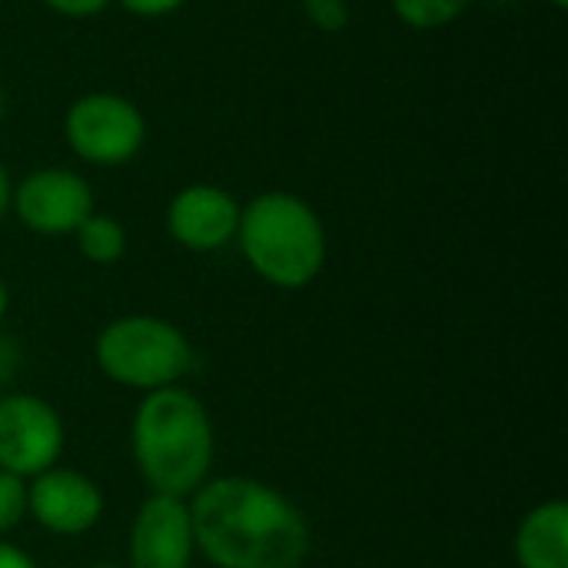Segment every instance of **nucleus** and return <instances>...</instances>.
I'll use <instances>...</instances> for the list:
<instances>
[{"label":"nucleus","mask_w":568,"mask_h":568,"mask_svg":"<svg viewBox=\"0 0 568 568\" xmlns=\"http://www.w3.org/2000/svg\"><path fill=\"white\" fill-rule=\"evenodd\" d=\"M186 506L196 552L213 568H300L310 556L306 516L260 479H206Z\"/></svg>","instance_id":"obj_1"},{"label":"nucleus","mask_w":568,"mask_h":568,"mask_svg":"<svg viewBox=\"0 0 568 568\" xmlns=\"http://www.w3.org/2000/svg\"><path fill=\"white\" fill-rule=\"evenodd\" d=\"M130 453L140 479L156 496L190 499L213 469V419L183 386L146 393L130 423Z\"/></svg>","instance_id":"obj_2"},{"label":"nucleus","mask_w":568,"mask_h":568,"mask_svg":"<svg viewBox=\"0 0 568 568\" xmlns=\"http://www.w3.org/2000/svg\"><path fill=\"white\" fill-rule=\"evenodd\" d=\"M240 250L250 270L276 290L310 286L329 253L320 213L296 193L270 190L240 210Z\"/></svg>","instance_id":"obj_3"},{"label":"nucleus","mask_w":568,"mask_h":568,"mask_svg":"<svg viewBox=\"0 0 568 568\" xmlns=\"http://www.w3.org/2000/svg\"><path fill=\"white\" fill-rule=\"evenodd\" d=\"M93 356L110 383L143 396L176 386L193 366V346L183 329L143 313L106 323L97 336Z\"/></svg>","instance_id":"obj_4"},{"label":"nucleus","mask_w":568,"mask_h":568,"mask_svg":"<svg viewBox=\"0 0 568 568\" xmlns=\"http://www.w3.org/2000/svg\"><path fill=\"white\" fill-rule=\"evenodd\" d=\"M63 140L83 163L110 170L136 160L146 143V120L133 100L110 90H97L77 97L67 106Z\"/></svg>","instance_id":"obj_5"},{"label":"nucleus","mask_w":568,"mask_h":568,"mask_svg":"<svg viewBox=\"0 0 568 568\" xmlns=\"http://www.w3.org/2000/svg\"><path fill=\"white\" fill-rule=\"evenodd\" d=\"M63 419L33 393L0 396V469L20 479H33L63 456Z\"/></svg>","instance_id":"obj_6"},{"label":"nucleus","mask_w":568,"mask_h":568,"mask_svg":"<svg viewBox=\"0 0 568 568\" xmlns=\"http://www.w3.org/2000/svg\"><path fill=\"white\" fill-rule=\"evenodd\" d=\"M10 210L30 233L67 236L93 213V190L73 170L43 166L13 186Z\"/></svg>","instance_id":"obj_7"},{"label":"nucleus","mask_w":568,"mask_h":568,"mask_svg":"<svg viewBox=\"0 0 568 568\" xmlns=\"http://www.w3.org/2000/svg\"><path fill=\"white\" fill-rule=\"evenodd\" d=\"M103 489L80 469L50 466L27 483V516L50 536H83L103 519Z\"/></svg>","instance_id":"obj_8"},{"label":"nucleus","mask_w":568,"mask_h":568,"mask_svg":"<svg viewBox=\"0 0 568 568\" xmlns=\"http://www.w3.org/2000/svg\"><path fill=\"white\" fill-rule=\"evenodd\" d=\"M196 556L186 499L150 493L130 526L126 568H190Z\"/></svg>","instance_id":"obj_9"},{"label":"nucleus","mask_w":568,"mask_h":568,"mask_svg":"<svg viewBox=\"0 0 568 568\" xmlns=\"http://www.w3.org/2000/svg\"><path fill=\"white\" fill-rule=\"evenodd\" d=\"M240 210L243 206L236 203V196L223 186L190 183L170 200L166 230L190 253H216L230 240H236Z\"/></svg>","instance_id":"obj_10"},{"label":"nucleus","mask_w":568,"mask_h":568,"mask_svg":"<svg viewBox=\"0 0 568 568\" xmlns=\"http://www.w3.org/2000/svg\"><path fill=\"white\" fill-rule=\"evenodd\" d=\"M519 568H568V503L549 499L529 509L513 542Z\"/></svg>","instance_id":"obj_11"},{"label":"nucleus","mask_w":568,"mask_h":568,"mask_svg":"<svg viewBox=\"0 0 568 568\" xmlns=\"http://www.w3.org/2000/svg\"><path fill=\"white\" fill-rule=\"evenodd\" d=\"M73 240H77L80 256L97 263V266H113L126 253V230H123L120 220H113L106 213H90L73 230Z\"/></svg>","instance_id":"obj_12"},{"label":"nucleus","mask_w":568,"mask_h":568,"mask_svg":"<svg viewBox=\"0 0 568 568\" xmlns=\"http://www.w3.org/2000/svg\"><path fill=\"white\" fill-rule=\"evenodd\" d=\"M399 23L409 30H439L456 23L473 0H389Z\"/></svg>","instance_id":"obj_13"},{"label":"nucleus","mask_w":568,"mask_h":568,"mask_svg":"<svg viewBox=\"0 0 568 568\" xmlns=\"http://www.w3.org/2000/svg\"><path fill=\"white\" fill-rule=\"evenodd\" d=\"M27 519V479L0 469V536Z\"/></svg>","instance_id":"obj_14"},{"label":"nucleus","mask_w":568,"mask_h":568,"mask_svg":"<svg viewBox=\"0 0 568 568\" xmlns=\"http://www.w3.org/2000/svg\"><path fill=\"white\" fill-rule=\"evenodd\" d=\"M306 20L323 33H339L349 27V3L346 0H300Z\"/></svg>","instance_id":"obj_15"},{"label":"nucleus","mask_w":568,"mask_h":568,"mask_svg":"<svg viewBox=\"0 0 568 568\" xmlns=\"http://www.w3.org/2000/svg\"><path fill=\"white\" fill-rule=\"evenodd\" d=\"M43 7H50L53 13L60 17H70V20H87V17H97L103 13L113 0H40Z\"/></svg>","instance_id":"obj_16"},{"label":"nucleus","mask_w":568,"mask_h":568,"mask_svg":"<svg viewBox=\"0 0 568 568\" xmlns=\"http://www.w3.org/2000/svg\"><path fill=\"white\" fill-rule=\"evenodd\" d=\"M116 3L133 17H166V13H176L180 7H186L190 0H116Z\"/></svg>","instance_id":"obj_17"},{"label":"nucleus","mask_w":568,"mask_h":568,"mask_svg":"<svg viewBox=\"0 0 568 568\" xmlns=\"http://www.w3.org/2000/svg\"><path fill=\"white\" fill-rule=\"evenodd\" d=\"M20 363H23V353H20L17 339L0 333V389L20 373Z\"/></svg>","instance_id":"obj_18"},{"label":"nucleus","mask_w":568,"mask_h":568,"mask_svg":"<svg viewBox=\"0 0 568 568\" xmlns=\"http://www.w3.org/2000/svg\"><path fill=\"white\" fill-rule=\"evenodd\" d=\"M0 568H40L30 552H23L13 542H0Z\"/></svg>","instance_id":"obj_19"},{"label":"nucleus","mask_w":568,"mask_h":568,"mask_svg":"<svg viewBox=\"0 0 568 568\" xmlns=\"http://www.w3.org/2000/svg\"><path fill=\"white\" fill-rule=\"evenodd\" d=\"M10 193H13V186H10V173H7V166L0 163V220L7 216V210H10Z\"/></svg>","instance_id":"obj_20"},{"label":"nucleus","mask_w":568,"mask_h":568,"mask_svg":"<svg viewBox=\"0 0 568 568\" xmlns=\"http://www.w3.org/2000/svg\"><path fill=\"white\" fill-rule=\"evenodd\" d=\"M7 310H10V290H7V283L0 280V323H3V316H7Z\"/></svg>","instance_id":"obj_21"},{"label":"nucleus","mask_w":568,"mask_h":568,"mask_svg":"<svg viewBox=\"0 0 568 568\" xmlns=\"http://www.w3.org/2000/svg\"><path fill=\"white\" fill-rule=\"evenodd\" d=\"M549 3H552V7H559V10H566L568 7V0H549Z\"/></svg>","instance_id":"obj_22"},{"label":"nucleus","mask_w":568,"mask_h":568,"mask_svg":"<svg viewBox=\"0 0 568 568\" xmlns=\"http://www.w3.org/2000/svg\"><path fill=\"white\" fill-rule=\"evenodd\" d=\"M87 568H123V566H113V562H97V566H87Z\"/></svg>","instance_id":"obj_23"},{"label":"nucleus","mask_w":568,"mask_h":568,"mask_svg":"<svg viewBox=\"0 0 568 568\" xmlns=\"http://www.w3.org/2000/svg\"><path fill=\"white\" fill-rule=\"evenodd\" d=\"M3 106H7V100H3V87H0V120H3Z\"/></svg>","instance_id":"obj_24"}]
</instances>
